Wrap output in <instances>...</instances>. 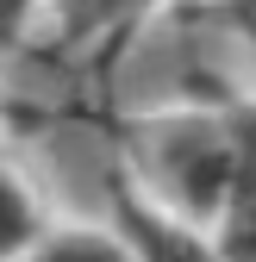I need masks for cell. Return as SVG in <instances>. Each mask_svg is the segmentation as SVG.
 <instances>
[{"instance_id":"1","label":"cell","mask_w":256,"mask_h":262,"mask_svg":"<svg viewBox=\"0 0 256 262\" xmlns=\"http://www.w3.org/2000/svg\"><path fill=\"white\" fill-rule=\"evenodd\" d=\"M150 181L169 193V200L206 212L219 193L238 181V138H225L219 125H200V119H181V125H156L150 138L138 144Z\"/></svg>"},{"instance_id":"6","label":"cell","mask_w":256,"mask_h":262,"mask_svg":"<svg viewBox=\"0 0 256 262\" xmlns=\"http://www.w3.org/2000/svg\"><path fill=\"white\" fill-rule=\"evenodd\" d=\"M38 262H132L119 244H106V237H62V244H50Z\"/></svg>"},{"instance_id":"2","label":"cell","mask_w":256,"mask_h":262,"mask_svg":"<svg viewBox=\"0 0 256 262\" xmlns=\"http://www.w3.org/2000/svg\"><path fill=\"white\" fill-rule=\"evenodd\" d=\"M238 181H231V219H225V250L231 262H256V113L238 119Z\"/></svg>"},{"instance_id":"7","label":"cell","mask_w":256,"mask_h":262,"mask_svg":"<svg viewBox=\"0 0 256 262\" xmlns=\"http://www.w3.org/2000/svg\"><path fill=\"white\" fill-rule=\"evenodd\" d=\"M225 19H231V25L244 31V38L256 44V0H225Z\"/></svg>"},{"instance_id":"4","label":"cell","mask_w":256,"mask_h":262,"mask_svg":"<svg viewBox=\"0 0 256 262\" xmlns=\"http://www.w3.org/2000/svg\"><path fill=\"white\" fill-rule=\"evenodd\" d=\"M31 237H38V212H31V200H25V187L0 169V256H13V250H25Z\"/></svg>"},{"instance_id":"5","label":"cell","mask_w":256,"mask_h":262,"mask_svg":"<svg viewBox=\"0 0 256 262\" xmlns=\"http://www.w3.org/2000/svg\"><path fill=\"white\" fill-rule=\"evenodd\" d=\"M132 7H144V0H62V31H69V38H81V31H100V25L125 19Z\"/></svg>"},{"instance_id":"8","label":"cell","mask_w":256,"mask_h":262,"mask_svg":"<svg viewBox=\"0 0 256 262\" xmlns=\"http://www.w3.org/2000/svg\"><path fill=\"white\" fill-rule=\"evenodd\" d=\"M25 7H31V0H0V44H7L13 31H19V19H25Z\"/></svg>"},{"instance_id":"3","label":"cell","mask_w":256,"mask_h":262,"mask_svg":"<svg viewBox=\"0 0 256 262\" xmlns=\"http://www.w3.org/2000/svg\"><path fill=\"white\" fill-rule=\"evenodd\" d=\"M125 225H132V237H138L144 262H212V256H206L194 237H181L175 225L150 219V212H138V206H125Z\"/></svg>"}]
</instances>
